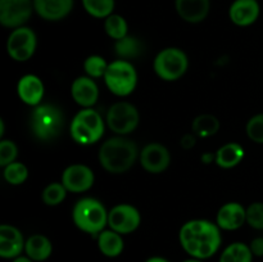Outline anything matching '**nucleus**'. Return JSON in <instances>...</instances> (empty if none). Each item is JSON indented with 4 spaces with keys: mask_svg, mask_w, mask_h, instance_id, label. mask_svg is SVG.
Instances as JSON below:
<instances>
[{
    "mask_svg": "<svg viewBox=\"0 0 263 262\" xmlns=\"http://www.w3.org/2000/svg\"><path fill=\"white\" fill-rule=\"evenodd\" d=\"M179 240L182 249L193 258H211L220 249V228L208 220H190L181 226Z\"/></svg>",
    "mask_w": 263,
    "mask_h": 262,
    "instance_id": "obj_1",
    "label": "nucleus"
},
{
    "mask_svg": "<svg viewBox=\"0 0 263 262\" xmlns=\"http://www.w3.org/2000/svg\"><path fill=\"white\" fill-rule=\"evenodd\" d=\"M138 146L125 138H112L102 144L99 149V162L110 174H123L133 167L138 158Z\"/></svg>",
    "mask_w": 263,
    "mask_h": 262,
    "instance_id": "obj_2",
    "label": "nucleus"
},
{
    "mask_svg": "<svg viewBox=\"0 0 263 262\" xmlns=\"http://www.w3.org/2000/svg\"><path fill=\"white\" fill-rule=\"evenodd\" d=\"M73 222L87 234H100L108 223V212L102 202L95 198H82L72 211Z\"/></svg>",
    "mask_w": 263,
    "mask_h": 262,
    "instance_id": "obj_3",
    "label": "nucleus"
},
{
    "mask_svg": "<svg viewBox=\"0 0 263 262\" xmlns=\"http://www.w3.org/2000/svg\"><path fill=\"white\" fill-rule=\"evenodd\" d=\"M64 125V115L57 105L40 104L31 113L30 126L39 140H53L61 134Z\"/></svg>",
    "mask_w": 263,
    "mask_h": 262,
    "instance_id": "obj_4",
    "label": "nucleus"
},
{
    "mask_svg": "<svg viewBox=\"0 0 263 262\" xmlns=\"http://www.w3.org/2000/svg\"><path fill=\"white\" fill-rule=\"evenodd\" d=\"M104 134V122L97 110L84 108L71 123V136L76 143L89 145L100 140Z\"/></svg>",
    "mask_w": 263,
    "mask_h": 262,
    "instance_id": "obj_5",
    "label": "nucleus"
},
{
    "mask_svg": "<svg viewBox=\"0 0 263 262\" xmlns=\"http://www.w3.org/2000/svg\"><path fill=\"white\" fill-rule=\"evenodd\" d=\"M104 81L110 92L118 97H126L135 90L138 84V73L130 62L118 59L108 64Z\"/></svg>",
    "mask_w": 263,
    "mask_h": 262,
    "instance_id": "obj_6",
    "label": "nucleus"
},
{
    "mask_svg": "<svg viewBox=\"0 0 263 262\" xmlns=\"http://www.w3.org/2000/svg\"><path fill=\"white\" fill-rule=\"evenodd\" d=\"M189 61L181 49L166 48L157 54L154 59V71L164 81H176L186 72Z\"/></svg>",
    "mask_w": 263,
    "mask_h": 262,
    "instance_id": "obj_7",
    "label": "nucleus"
},
{
    "mask_svg": "<svg viewBox=\"0 0 263 262\" xmlns=\"http://www.w3.org/2000/svg\"><path fill=\"white\" fill-rule=\"evenodd\" d=\"M107 123L113 133L127 135L139 125V112L131 103H115L107 112Z\"/></svg>",
    "mask_w": 263,
    "mask_h": 262,
    "instance_id": "obj_8",
    "label": "nucleus"
},
{
    "mask_svg": "<svg viewBox=\"0 0 263 262\" xmlns=\"http://www.w3.org/2000/svg\"><path fill=\"white\" fill-rule=\"evenodd\" d=\"M36 33L32 28L22 27L14 28L7 40V51L10 58L17 62H26L33 55L36 50Z\"/></svg>",
    "mask_w": 263,
    "mask_h": 262,
    "instance_id": "obj_9",
    "label": "nucleus"
},
{
    "mask_svg": "<svg viewBox=\"0 0 263 262\" xmlns=\"http://www.w3.org/2000/svg\"><path fill=\"white\" fill-rule=\"evenodd\" d=\"M33 12V0H0V23L4 27H22Z\"/></svg>",
    "mask_w": 263,
    "mask_h": 262,
    "instance_id": "obj_10",
    "label": "nucleus"
},
{
    "mask_svg": "<svg viewBox=\"0 0 263 262\" xmlns=\"http://www.w3.org/2000/svg\"><path fill=\"white\" fill-rule=\"evenodd\" d=\"M140 213L134 205L118 204L108 212V225L118 234H130L140 225Z\"/></svg>",
    "mask_w": 263,
    "mask_h": 262,
    "instance_id": "obj_11",
    "label": "nucleus"
},
{
    "mask_svg": "<svg viewBox=\"0 0 263 262\" xmlns=\"http://www.w3.org/2000/svg\"><path fill=\"white\" fill-rule=\"evenodd\" d=\"M94 172L85 164H72L64 170L62 184L68 192L82 193L89 190L94 184Z\"/></svg>",
    "mask_w": 263,
    "mask_h": 262,
    "instance_id": "obj_12",
    "label": "nucleus"
},
{
    "mask_svg": "<svg viewBox=\"0 0 263 262\" xmlns=\"http://www.w3.org/2000/svg\"><path fill=\"white\" fill-rule=\"evenodd\" d=\"M171 162L168 149L158 143H151L140 152V163L151 174H161Z\"/></svg>",
    "mask_w": 263,
    "mask_h": 262,
    "instance_id": "obj_13",
    "label": "nucleus"
},
{
    "mask_svg": "<svg viewBox=\"0 0 263 262\" xmlns=\"http://www.w3.org/2000/svg\"><path fill=\"white\" fill-rule=\"evenodd\" d=\"M25 239L22 233L12 225L3 223L0 226V257L5 259H14L21 256L25 249Z\"/></svg>",
    "mask_w": 263,
    "mask_h": 262,
    "instance_id": "obj_14",
    "label": "nucleus"
},
{
    "mask_svg": "<svg viewBox=\"0 0 263 262\" xmlns=\"http://www.w3.org/2000/svg\"><path fill=\"white\" fill-rule=\"evenodd\" d=\"M261 7L257 0H234L229 9L231 22L240 27L251 26L258 20Z\"/></svg>",
    "mask_w": 263,
    "mask_h": 262,
    "instance_id": "obj_15",
    "label": "nucleus"
},
{
    "mask_svg": "<svg viewBox=\"0 0 263 262\" xmlns=\"http://www.w3.org/2000/svg\"><path fill=\"white\" fill-rule=\"evenodd\" d=\"M74 0H33V9L45 21H61L73 9Z\"/></svg>",
    "mask_w": 263,
    "mask_h": 262,
    "instance_id": "obj_16",
    "label": "nucleus"
},
{
    "mask_svg": "<svg viewBox=\"0 0 263 262\" xmlns=\"http://www.w3.org/2000/svg\"><path fill=\"white\" fill-rule=\"evenodd\" d=\"M216 222L218 228L223 230H236L247 222V210L240 203H226L218 211Z\"/></svg>",
    "mask_w": 263,
    "mask_h": 262,
    "instance_id": "obj_17",
    "label": "nucleus"
},
{
    "mask_svg": "<svg viewBox=\"0 0 263 262\" xmlns=\"http://www.w3.org/2000/svg\"><path fill=\"white\" fill-rule=\"evenodd\" d=\"M71 94L74 102L84 108H90L99 98V89L91 77H77L71 86Z\"/></svg>",
    "mask_w": 263,
    "mask_h": 262,
    "instance_id": "obj_18",
    "label": "nucleus"
},
{
    "mask_svg": "<svg viewBox=\"0 0 263 262\" xmlns=\"http://www.w3.org/2000/svg\"><path fill=\"white\" fill-rule=\"evenodd\" d=\"M175 8L185 22L199 23L210 13L211 0H175Z\"/></svg>",
    "mask_w": 263,
    "mask_h": 262,
    "instance_id": "obj_19",
    "label": "nucleus"
},
{
    "mask_svg": "<svg viewBox=\"0 0 263 262\" xmlns=\"http://www.w3.org/2000/svg\"><path fill=\"white\" fill-rule=\"evenodd\" d=\"M17 92L23 103L37 107L44 97V84L35 74H26L18 81Z\"/></svg>",
    "mask_w": 263,
    "mask_h": 262,
    "instance_id": "obj_20",
    "label": "nucleus"
},
{
    "mask_svg": "<svg viewBox=\"0 0 263 262\" xmlns=\"http://www.w3.org/2000/svg\"><path fill=\"white\" fill-rule=\"evenodd\" d=\"M25 252L32 261L43 262L46 261L51 256L53 246H51V241L45 235L35 234V235H31L26 240Z\"/></svg>",
    "mask_w": 263,
    "mask_h": 262,
    "instance_id": "obj_21",
    "label": "nucleus"
},
{
    "mask_svg": "<svg viewBox=\"0 0 263 262\" xmlns=\"http://www.w3.org/2000/svg\"><path fill=\"white\" fill-rule=\"evenodd\" d=\"M98 248L105 257L115 258L122 253L125 243L121 234L110 229V230H103L102 233L98 234Z\"/></svg>",
    "mask_w": 263,
    "mask_h": 262,
    "instance_id": "obj_22",
    "label": "nucleus"
},
{
    "mask_svg": "<svg viewBox=\"0 0 263 262\" xmlns=\"http://www.w3.org/2000/svg\"><path fill=\"white\" fill-rule=\"evenodd\" d=\"M244 158V149L238 143H228L216 152V163L222 169H233Z\"/></svg>",
    "mask_w": 263,
    "mask_h": 262,
    "instance_id": "obj_23",
    "label": "nucleus"
},
{
    "mask_svg": "<svg viewBox=\"0 0 263 262\" xmlns=\"http://www.w3.org/2000/svg\"><path fill=\"white\" fill-rule=\"evenodd\" d=\"M218 262H253V253L246 243L236 241L223 249Z\"/></svg>",
    "mask_w": 263,
    "mask_h": 262,
    "instance_id": "obj_24",
    "label": "nucleus"
},
{
    "mask_svg": "<svg viewBox=\"0 0 263 262\" xmlns=\"http://www.w3.org/2000/svg\"><path fill=\"white\" fill-rule=\"evenodd\" d=\"M193 133L200 138L215 135L220 128V121L212 115H200L193 121Z\"/></svg>",
    "mask_w": 263,
    "mask_h": 262,
    "instance_id": "obj_25",
    "label": "nucleus"
},
{
    "mask_svg": "<svg viewBox=\"0 0 263 262\" xmlns=\"http://www.w3.org/2000/svg\"><path fill=\"white\" fill-rule=\"evenodd\" d=\"M82 7L89 15L94 18H107L113 14L116 0H81Z\"/></svg>",
    "mask_w": 263,
    "mask_h": 262,
    "instance_id": "obj_26",
    "label": "nucleus"
},
{
    "mask_svg": "<svg viewBox=\"0 0 263 262\" xmlns=\"http://www.w3.org/2000/svg\"><path fill=\"white\" fill-rule=\"evenodd\" d=\"M104 30L109 38L115 39L116 41L121 40V39H123L125 36H127V21H126L122 15L113 13L109 17L105 18Z\"/></svg>",
    "mask_w": 263,
    "mask_h": 262,
    "instance_id": "obj_27",
    "label": "nucleus"
},
{
    "mask_svg": "<svg viewBox=\"0 0 263 262\" xmlns=\"http://www.w3.org/2000/svg\"><path fill=\"white\" fill-rule=\"evenodd\" d=\"M115 51L117 57L125 61L128 58H136L141 51V43L136 38L127 35L116 41Z\"/></svg>",
    "mask_w": 263,
    "mask_h": 262,
    "instance_id": "obj_28",
    "label": "nucleus"
},
{
    "mask_svg": "<svg viewBox=\"0 0 263 262\" xmlns=\"http://www.w3.org/2000/svg\"><path fill=\"white\" fill-rule=\"evenodd\" d=\"M4 179L5 181L9 182L10 185H21L27 180L28 170L21 162H13L4 167Z\"/></svg>",
    "mask_w": 263,
    "mask_h": 262,
    "instance_id": "obj_29",
    "label": "nucleus"
},
{
    "mask_svg": "<svg viewBox=\"0 0 263 262\" xmlns=\"http://www.w3.org/2000/svg\"><path fill=\"white\" fill-rule=\"evenodd\" d=\"M68 190L64 188L61 182H51L44 189L43 192V200L48 205H58L66 198Z\"/></svg>",
    "mask_w": 263,
    "mask_h": 262,
    "instance_id": "obj_30",
    "label": "nucleus"
},
{
    "mask_svg": "<svg viewBox=\"0 0 263 262\" xmlns=\"http://www.w3.org/2000/svg\"><path fill=\"white\" fill-rule=\"evenodd\" d=\"M85 72L89 74L91 79H98V77H104L107 72L108 63L105 59L100 55H90L85 59L84 62Z\"/></svg>",
    "mask_w": 263,
    "mask_h": 262,
    "instance_id": "obj_31",
    "label": "nucleus"
},
{
    "mask_svg": "<svg viewBox=\"0 0 263 262\" xmlns=\"http://www.w3.org/2000/svg\"><path fill=\"white\" fill-rule=\"evenodd\" d=\"M247 135L252 141L263 144V113L253 116L247 123Z\"/></svg>",
    "mask_w": 263,
    "mask_h": 262,
    "instance_id": "obj_32",
    "label": "nucleus"
},
{
    "mask_svg": "<svg viewBox=\"0 0 263 262\" xmlns=\"http://www.w3.org/2000/svg\"><path fill=\"white\" fill-rule=\"evenodd\" d=\"M247 222L256 230H263V203L254 202L247 208Z\"/></svg>",
    "mask_w": 263,
    "mask_h": 262,
    "instance_id": "obj_33",
    "label": "nucleus"
},
{
    "mask_svg": "<svg viewBox=\"0 0 263 262\" xmlns=\"http://www.w3.org/2000/svg\"><path fill=\"white\" fill-rule=\"evenodd\" d=\"M17 145L12 140L0 141V166L5 167L13 163L17 158Z\"/></svg>",
    "mask_w": 263,
    "mask_h": 262,
    "instance_id": "obj_34",
    "label": "nucleus"
},
{
    "mask_svg": "<svg viewBox=\"0 0 263 262\" xmlns=\"http://www.w3.org/2000/svg\"><path fill=\"white\" fill-rule=\"evenodd\" d=\"M251 251L253 253V256L257 257H263V238L258 236V238H254L251 243Z\"/></svg>",
    "mask_w": 263,
    "mask_h": 262,
    "instance_id": "obj_35",
    "label": "nucleus"
},
{
    "mask_svg": "<svg viewBox=\"0 0 263 262\" xmlns=\"http://www.w3.org/2000/svg\"><path fill=\"white\" fill-rule=\"evenodd\" d=\"M181 145L182 148L190 149L195 145V138L193 135H185L184 138L181 139Z\"/></svg>",
    "mask_w": 263,
    "mask_h": 262,
    "instance_id": "obj_36",
    "label": "nucleus"
},
{
    "mask_svg": "<svg viewBox=\"0 0 263 262\" xmlns=\"http://www.w3.org/2000/svg\"><path fill=\"white\" fill-rule=\"evenodd\" d=\"M12 262H35V261H32L28 256H18L17 258L13 259Z\"/></svg>",
    "mask_w": 263,
    "mask_h": 262,
    "instance_id": "obj_37",
    "label": "nucleus"
},
{
    "mask_svg": "<svg viewBox=\"0 0 263 262\" xmlns=\"http://www.w3.org/2000/svg\"><path fill=\"white\" fill-rule=\"evenodd\" d=\"M145 262H170L168 259L163 258V257H151V258L146 259Z\"/></svg>",
    "mask_w": 263,
    "mask_h": 262,
    "instance_id": "obj_38",
    "label": "nucleus"
},
{
    "mask_svg": "<svg viewBox=\"0 0 263 262\" xmlns=\"http://www.w3.org/2000/svg\"><path fill=\"white\" fill-rule=\"evenodd\" d=\"M4 135V121L0 120V136Z\"/></svg>",
    "mask_w": 263,
    "mask_h": 262,
    "instance_id": "obj_39",
    "label": "nucleus"
},
{
    "mask_svg": "<svg viewBox=\"0 0 263 262\" xmlns=\"http://www.w3.org/2000/svg\"><path fill=\"white\" fill-rule=\"evenodd\" d=\"M182 262H203V259H198V258H189V259H185V261Z\"/></svg>",
    "mask_w": 263,
    "mask_h": 262,
    "instance_id": "obj_40",
    "label": "nucleus"
},
{
    "mask_svg": "<svg viewBox=\"0 0 263 262\" xmlns=\"http://www.w3.org/2000/svg\"><path fill=\"white\" fill-rule=\"evenodd\" d=\"M257 2H258V0H257Z\"/></svg>",
    "mask_w": 263,
    "mask_h": 262,
    "instance_id": "obj_41",
    "label": "nucleus"
}]
</instances>
